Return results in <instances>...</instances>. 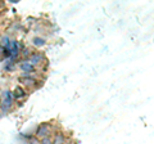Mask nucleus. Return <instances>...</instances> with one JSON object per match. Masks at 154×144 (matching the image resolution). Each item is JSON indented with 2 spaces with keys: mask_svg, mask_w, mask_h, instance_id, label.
I'll list each match as a JSON object with an SVG mask.
<instances>
[{
  "mask_svg": "<svg viewBox=\"0 0 154 144\" xmlns=\"http://www.w3.org/2000/svg\"><path fill=\"white\" fill-rule=\"evenodd\" d=\"M49 124H41L40 126L37 127L36 130V138H45V136H49Z\"/></svg>",
  "mask_w": 154,
  "mask_h": 144,
  "instance_id": "3",
  "label": "nucleus"
},
{
  "mask_svg": "<svg viewBox=\"0 0 154 144\" xmlns=\"http://www.w3.org/2000/svg\"><path fill=\"white\" fill-rule=\"evenodd\" d=\"M53 144H66V138L62 133H58L55 138H54V142H53Z\"/></svg>",
  "mask_w": 154,
  "mask_h": 144,
  "instance_id": "7",
  "label": "nucleus"
},
{
  "mask_svg": "<svg viewBox=\"0 0 154 144\" xmlns=\"http://www.w3.org/2000/svg\"><path fill=\"white\" fill-rule=\"evenodd\" d=\"M45 39H42V37H35L33 39V44H35L36 46H42V45H45Z\"/></svg>",
  "mask_w": 154,
  "mask_h": 144,
  "instance_id": "8",
  "label": "nucleus"
},
{
  "mask_svg": "<svg viewBox=\"0 0 154 144\" xmlns=\"http://www.w3.org/2000/svg\"><path fill=\"white\" fill-rule=\"evenodd\" d=\"M13 98H23L26 95V92L23 90L21 86H16V89L13 90Z\"/></svg>",
  "mask_w": 154,
  "mask_h": 144,
  "instance_id": "6",
  "label": "nucleus"
},
{
  "mask_svg": "<svg viewBox=\"0 0 154 144\" xmlns=\"http://www.w3.org/2000/svg\"><path fill=\"white\" fill-rule=\"evenodd\" d=\"M30 144H40V140H38L36 136H33L30 139Z\"/></svg>",
  "mask_w": 154,
  "mask_h": 144,
  "instance_id": "11",
  "label": "nucleus"
},
{
  "mask_svg": "<svg viewBox=\"0 0 154 144\" xmlns=\"http://www.w3.org/2000/svg\"><path fill=\"white\" fill-rule=\"evenodd\" d=\"M40 144H53V140L49 136H45V138H42L40 140Z\"/></svg>",
  "mask_w": 154,
  "mask_h": 144,
  "instance_id": "10",
  "label": "nucleus"
},
{
  "mask_svg": "<svg viewBox=\"0 0 154 144\" xmlns=\"http://www.w3.org/2000/svg\"><path fill=\"white\" fill-rule=\"evenodd\" d=\"M44 59H45V57H44V54L42 53H33V54H31L30 55V58H28V62L35 67V66H37V64H41L42 62H44Z\"/></svg>",
  "mask_w": 154,
  "mask_h": 144,
  "instance_id": "2",
  "label": "nucleus"
},
{
  "mask_svg": "<svg viewBox=\"0 0 154 144\" xmlns=\"http://www.w3.org/2000/svg\"><path fill=\"white\" fill-rule=\"evenodd\" d=\"M13 107V94L9 90H4L0 95V109L3 113H7L11 111Z\"/></svg>",
  "mask_w": 154,
  "mask_h": 144,
  "instance_id": "1",
  "label": "nucleus"
},
{
  "mask_svg": "<svg viewBox=\"0 0 154 144\" xmlns=\"http://www.w3.org/2000/svg\"><path fill=\"white\" fill-rule=\"evenodd\" d=\"M21 70L25 72V75H27V74H31V72L35 71V67H33L30 62H23L21 64Z\"/></svg>",
  "mask_w": 154,
  "mask_h": 144,
  "instance_id": "5",
  "label": "nucleus"
},
{
  "mask_svg": "<svg viewBox=\"0 0 154 144\" xmlns=\"http://www.w3.org/2000/svg\"><path fill=\"white\" fill-rule=\"evenodd\" d=\"M9 42H11V40H9V37H8V36L4 35V36L0 37V45H2L3 48H5V46L9 44Z\"/></svg>",
  "mask_w": 154,
  "mask_h": 144,
  "instance_id": "9",
  "label": "nucleus"
},
{
  "mask_svg": "<svg viewBox=\"0 0 154 144\" xmlns=\"http://www.w3.org/2000/svg\"><path fill=\"white\" fill-rule=\"evenodd\" d=\"M19 83L25 84L26 86H30V88H32V86L36 85V80L33 79V77H30L28 75H26V76H22V77H19Z\"/></svg>",
  "mask_w": 154,
  "mask_h": 144,
  "instance_id": "4",
  "label": "nucleus"
}]
</instances>
